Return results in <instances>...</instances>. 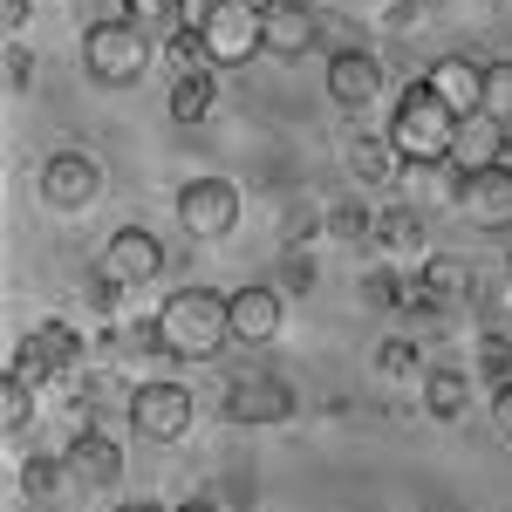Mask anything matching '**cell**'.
Wrapping results in <instances>:
<instances>
[{"label":"cell","mask_w":512,"mask_h":512,"mask_svg":"<svg viewBox=\"0 0 512 512\" xmlns=\"http://www.w3.org/2000/svg\"><path fill=\"white\" fill-rule=\"evenodd\" d=\"M158 335H164V349H171V362H212L233 342V294H219V287H178V294H164Z\"/></svg>","instance_id":"cell-1"},{"label":"cell","mask_w":512,"mask_h":512,"mask_svg":"<svg viewBox=\"0 0 512 512\" xmlns=\"http://www.w3.org/2000/svg\"><path fill=\"white\" fill-rule=\"evenodd\" d=\"M458 137V110L437 96L431 82H410L390 110V144L403 151V164H444Z\"/></svg>","instance_id":"cell-2"},{"label":"cell","mask_w":512,"mask_h":512,"mask_svg":"<svg viewBox=\"0 0 512 512\" xmlns=\"http://www.w3.org/2000/svg\"><path fill=\"white\" fill-rule=\"evenodd\" d=\"M178 28H198L205 48H212V69H246L267 35H260V7H239V0H185V21Z\"/></svg>","instance_id":"cell-3"},{"label":"cell","mask_w":512,"mask_h":512,"mask_svg":"<svg viewBox=\"0 0 512 512\" xmlns=\"http://www.w3.org/2000/svg\"><path fill=\"white\" fill-rule=\"evenodd\" d=\"M82 69L96 89H130V82L151 69V35L137 28V21H96L89 35H82Z\"/></svg>","instance_id":"cell-4"},{"label":"cell","mask_w":512,"mask_h":512,"mask_svg":"<svg viewBox=\"0 0 512 512\" xmlns=\"http://www.w3.org/2000/svg\"><path fill=\"white\" fill-rule=\"evenodd\" d=\"M14 376H28V383H62V376H76L82 369V335L69 328V321H41V328H28L21 342H14V362H7Z\"/></svg>","instance_id":"cell-5"},{"label":"cell","mask_w":512,"mask_h":512,"mask_svg":"<svg viewBox=\"0 0 512 512\" xmlns=\"http://www.w3.org/2000/svg\"><path fill=\"white\" fill-rule=\"evenodd\" d=\"M192 390L185 383H137L130 390V437H144V444H178V437L192 431Z\"/></svg>","instance_id":"cell-6"},{"label":"cell","mask_w":512,"mask_h":512,"mask_svg":"<svg viewBox=\"0 0 512 512\" xmlns=\"http://www.w3.org/2000/svg\"><path fill=\"white\" fill-rule=\"evenodd\" d=\"M35 185H41L48 205L82 212V205H96V192H103V158H96V151H76V144H62V151H48V158H41Z\"/></svg>","instance_id":"cell-7"},{"label":"cell","mask_w":512,"mask_h":512,"mask_svg":"<svg viewBox=\"0 0 512 512\" xmlns=\"http://www.w3.org/2000/svg\"><path fill=\"white\" fill-rule=\"evenodd\" d=\"M219 410L233 424H287L294 417V390L274 369H239V376H226V403Z\"/></svg>","instance_id":"cell-8"},{"label":"cell","mask_w":512,"mask_h":512,"mask_svg":"<svg viewBox=\"0 0 512 512\" xmlns=\"http://www.w3.org/2000/svg\"><path fill=\"white\" fill-rule=\"evenodd\" d=\"M451 205L465 212V226H478V233H512V164H485V171H465Z\"/></svg>","instance_id":"cell-9"},{"label":"cell","mask_w":512,"mask_h":512,"mask_svg":"<svg viewBox=\"0 0 512 512\" xmlns=\"http://www.w3.org/2000/svg\"><path fill=\"white\" fill-rule=\"evenodd\" d=\"M178 226L192 239H226L239 226V192L226 178H192V185L178 192Z\"/></svg>","instance_id":"cell-10"},{"label":"cell","mask_w":512,"mask_h":512,"mask_svg":"<svg viewBox=\"0 0 512 512\" xmlns=\"http://www.w3.org/2000/svg\"><path fill=\"white\" fill-rule=\"evenodd\" d=\"M62 458H69L76 492H117V485H123V444H117V437H103L96 424H76V437L62 444Z\"/></svg>","instance_id":"cell-11"},{"label":"cell","mask_w":512,"mask_h":512,"mask_svg":"<svg viewBox=\"0 0 512 512\" xmlns=\"http://www.w3.org/2000/svg\"><path fill=\"white\" fill-rule=\"evenodd\" d=\"M512 158V130L499 117H485V110H472V117H458V137H451V171L465 178V171H485V164H506Z\"/></svg>","instance_id":"cell-12"},{"label":"cell","mask_w":512,"mask_h":512,"mask_svg":"<svg viewBox=\"0 0 512 512\" xmlns=\"http://www.w3.org/2000/svg\"><path fill=\"white\" fill-rule=\"evenodd\" d=\"M280 328H287V301H280V287H267V280L233 287V342H246V349H267Z\"/></svg>","instance_id":"cell-13"},{"label":"cell","mask_w":512,"mask_h":512,"mask_svg":"<svg viewBox=\"0 0 512 512\" xmlns=\"http://www.w3.org/2000/svg\"><path fill=\"white\" fill-rule=\"evenodd\" d=\"M103 274H117L123 287L164 274V239L151 233V226H117V233H110V246H103Z\"/></svg>","instance_id":"cell-14"},{"label":"cell","mask_w":512,"mask_h":512,"mask_svg":"<svg viewBox=\"0 0 512 512\" xmlns=\"http://www.w3.org/2000/svg\"><path fill=\"white\" fill-rule=\"evenodd\" d=\"M376 89H383V62L369 48H335L328 55V96L335 103L362 110V103H376Z\"/></svg>","instance_id":"cell-15"},{"label":"cell","mask_w":512,"mask_h":512,"mask_svg":"<svg viewBox=\"0 0 512 512\" xmlns=\"http://www.w3.org/2000/svg\"><path fill=\"white\" fill-rule=\"evenodd\" d=\"M424 82H431L458 117H472L478 103H485V62H478V55H437Z\"/></svg>","instance_id":"cell-16"},{"label":"cell","mask_w":512,"mask_h":512,"mask_svg":"<svg viewBox=\"0 0 512 512\" xmlns=\"http://www.w3.org/2000/svg\"><path fill=\"white\" fill-rule=\"evenodd\" d=\"M315 7L308 0H274L267 14H260V35H267V55H308L315 48Z\"/></svg>","instance_id":"cell-17"},{"label":"cell","mask_w":512,"mask_h":512,"mask_svg":"<svg viewBox=\"0 0 512 512\" xmlns=\"http://www.w3.org/2000/svg\"><path fill=\"white\" fill-rule=\"evenodd\" d=\"M417 280H424V315H444V308H465L472 301V267L458 253H424Z\"/></svg>","instance_id":"cell-18"},{"label":"cell","mask_w":512,"mask_h":512,"mask_svg":"<svg viewBox=\"0 0 512 512\" xmlns=\"http://www.w3.org/2000/svg\"><path fill=\"white\" fill-rule=\"evenodd\" d=\"M76 492V478H69V458H28L21 465V499L35 512H48V506H62Z\"/></svg>","instance_id":"cell-19"},{"label":"cell","mask_w":512,"mask_h":512,"mask_svg":"<svg viewBox=\"0 0 512 512\" xmlns=\"http://www.w3.org/2000/svg\"><path fill=\"white\" fill-rule=\"evenodd\" d=\"M219 110V69H192L171 82V123H205Z\"/></svg>","instance_id":"cell-20"},{"label":"cell","mask_w":512,"mask_h":512,"mask_svg":"<svg viewBox=\"0 0 512 512\" xmlns=\"http://www.w3.org/2000/svg\"><path fill=\"white\" fill-rule=\"evenodd\" d=\"M424 410H431L437 424H458L472 410V376L465 369H431L424 376Z\"/></svg>","instance_id":"cell-21"},{"label":"cell","mask_w":512,"mask_h":512,"mask_svg":"<svg viewBox=\"0 0 512 512\" xmlns=\"http://www.w3.org/2000/svg\"><path fill=\"white\" fill-rule=\"evenodd\" d=\"M396 164H403V151L390 144V130H383V137H355L349 144V178L355 185H383Z\"/></svg>","instance_id":"cell-22"},{"label":"cell","mask_w":512,"mask_h":512,"mask_svg":"<svg viewBox=\"0 0 512 512\" xmlns=\"http://www.w3.org/2000/svg\"><path fill=\"white\" fill-rule=\"evenodd\" d=\"M28 424H35V383L7 369V376H0V431H7V437H21Z\"/></svg>","instance_id":"cell-23"},{"label":"cell","mask_w":512,"mask_h":512,"mask_svg":"<svg viewBox=\"0 0 512 512\" xmlns=\"http://www.w3.org/2000/svg\"><path fill=\"white\" fill-rule=\"evenodd\" d=\"M123 21H137L144 35H171L185 21V0H123Z\"/></svg>","instance_id":"cell-24"},{"label":"cell","mask_w":512,"mask_h":512,"mask_svg":"<svg viewBox=\"0 0 512 512\" xmlns=\"http://www.w3.org/2000/svg\"><path fill=\"white\" fill-rule=\"evenodd\" d=\"M164 55H171V69H178V76L212 69V48H205V35H198V28H171V35H164Z\"/></svg>","instance_id":"cell-25"},{"label":"cell","mask_w":512,"mask_h":512,"mask_svg":"<svg viewBox=\"0 0 512 512\" xmlns=\"http://www.w3.org/2000/svg\"><path fill=\"white\" fill-rule=\"evenodd\" d=\"M485 117L512 123V55H499V62H485V103H478Z\"/></svg>","instance_id":"cell-26"},{"label":"cell","mask_w":512,"mask_h":512,"mask_svg":"<svg viewBox=\"0 0 512 512\" xmlns=\"http://www.w3.org/2000/svg\"><path fill=\"white\" fill-rule=\"evenodd\" d=\"M478 383H512V342L506 335H478Z\"/></svg>","instance_id":"cell-27"},{"label":"cell","mask_w":512,"mask_h":512,"mask_svg":"<svg viewBox=\"0 0 512 512\" xmlns=\"http://www.w3.org/2000/svg\"><path fill=\"white\" fill-rule=\"evenodd\" d=\"M328 226H335L342 239H355V246H369V239H376V212H362V205H335Z\"/></svg>","instance_id":"cell-28"},{"label":"cell","mask_w":512,"mask_h":512,"mask_svg":"<svg viewBox=\"0 0 512 512\" xmlns=\"http://www.w3.org/2000/svg\"><path fill=\"white\" fill-rule=\"evenodd\" d=\"M0 55H7V62H0V69H7V89L21 96V89H28V76H35V55H28V41L14 35L7 48H0Z\"/></svg>","instance_id":"cell-29"},{"label":"cell","mask_w":512,"mask_h":512,"mask_svg":"<svg viewBox=\"0 0 512 512\" xmlns=\"http://www.w3.org/2000/svg\"><path fill=\"white\" fill-rule=\"evenodd\" d=\"M376 369H383V376H410V369H417V349H410V342L396 335V342H383V355H376Z\"/></svg>","instance_id":"cell-30"},{"label":"cell","mask_w":512,"mask_h":512,"mask_svg":"<svg viewBox=\"0 0 512 512\" xmlns=\"http://www.w3.org/2000/svg\"><path fill=\"white\" fill-rule=\"evenodd\" d=\"M287 287H294V294H315V267H308V253H287Z\"/></svg>","instance_id":"cell-31"},{"label":"cell","mask_w":512,"mask_h":512,"mask_svg":"<svg viewBox=\"0 0 512 512\" xmlns=\"http://www.w3.org/2000/svg\"><path fill=\"white\" fill-rule=\"evenodd\" d=\"M28 14H35V0H0V21H7V41L28 28Z\"/></svg>","instance_id":"cell-32"},{"label":"cell","mask_w":512,"mask_h":512,"mask_svg":"<svg viewBox=\"0 0 512 512\" xmlns=\"http://www.w3.org/2000/svg\"><path fill=\"white\" fill-rule=\"evenodd\" d=\"M492 424L512 437V383H499V390H492Z\"/></svg>","instance_id":"cell-33"},{"label":"cell","mask_w":512,"mask_h":512,"mask_svg":"<svg viewBox=\"0 0 512 512\" xmlns=\"http://www.w3.org/2000/svg\"><path fill=\"white\" fill-rule=\"evenodd\" d=\"M171 512H219L212 499H185V506H171Z\"/></svg>","instance_id":"cell-34"},{"label":"cell","mask_w":512,"mask_h":512,"mask_svg":"<svg viewBox=\"0 0 512 512\" xmlns=\"http://www.w3.org/2000/svg\"><path fill=\"white\" fill-rule=\"evenodd\" d=\"M110 512H164V506H144V499H130V506H110Z\"/></svg>","instance_id":"cell-35"},{"label":"cell","mask_w":512,"mask_h":512,"mask_svg":"<svg viewBox=\"0 0 512 512\" xmlns=\"http://www.w3.org/2000/svg\"><path fill=\"white\" fill-rule=\"evenodd\" d=\"M376 7H390V14H403V7H410V0H376Z\"/></svg>","instance_id":"cell-36"},{"label":"cell","mask_w":512,"mask_h":512,"mask_svg":"<svg viewBox=\"0 0 512 512\" xmlns=\"http://www.w3.org/2000/svg\"><path fill=\"white\" fill-rule=\"evenodd\" d=\"M239 7H260V14H267V7H274V0H239Z\"/></svg>","instance_id":"cell-37"},{"label":"cell","mask_w":512,"mask_h":512,"mask_svg":"<svg viewBox=\"0 0 512 512\" xmlns=\"http://www.w3.org/2000/svg\"><path fill=\"white\" fill-rule=\"evenodd\" d=\"M308 7H315V0H308Z\"/></svg>","instance_id":"cell-38"},{"label":"cell","mask_w":512,"mask_h":512,"mask_svg":"<svg viewBox=\"0 0 512 512\" xmlns=\"http://www.w3.org/2000/svg\"><path fill=\"white\" fill-rule=\"evenodd\" d=\"M506 130H512V123H506Z\"/></svg>","instance_id":"cell-39"}]
</instances>
